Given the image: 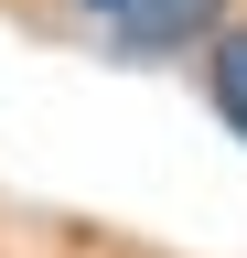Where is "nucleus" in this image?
Masks as SVG:
<instances>
[{
    "label": "nucleus",
    "mask_w": 247,
    "mask_h": 258,
    "mask_svg": "<svg viewBox=\"0 0 247 258\" xmlns=\"http://www.w3.org/2000/svg\"><path fill=\"white\" fill-rule=\"evenodd\" d=\"M75 11L118 54H183V43H215L226 32V0H75Z\"/></svg>",
    "instance_id": "nucleus-1"
},
{
    "label": "nucleus",
    "mask_w": 247,
    "mask_h": 258,
    "mask_svg": "<svg viewBox=\"0 0 247 258\" xmlns=\"http://www.w3.org/2000/svg\"><path fill=\"white\" fill-rule=\"evenodd\" d=\"M204 97H215V118L247 140V22H226V32L204 43Z\"/></svg>",
    "instance_id": "nucleus-2"
}]
</instances>
